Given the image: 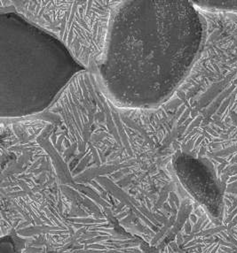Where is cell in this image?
Returning a JSON list of instances; mask_svg holds the SVG:
<instances>
[{"label": "cell", "mask_w": 237, "mask_h": 253, "mask_svg": "<svg viewBox=\"0 0 237 253\" xmlns=\"http://www.w3.org/2000/svg\"><path fill=\"white\" fill-rule=\"evenodd\" d=\"M86 68L65 46L17 13L0 15V115L40 114Z\"/></svg>", "instance_id": "cell-2"}, {"label": "cell", "mask_w": 237, "mask_h": 253, "mask_svg": "<svg viewBox=\"0 0 237 253\" xmlns=\"http://www.w3.org/2000/svg\"><path fill=\"white\" fill-rule=\"evenodd\" d=\"M171 164L182 186L194 199L210 214L216 217L221 214L225 187L209 159L176 151L172 156Z\"/></svg>", "instance_id": "cell-4"}, {"label": "cell", "mask_w": 237, "mask_h": 253, "mask_svg": "<svg viewBox=\"0 0 237 253\" xmlns=\"http://www.w3.org/2000/svg\"><path fill=\"white\" fill-rule=\"evenodd\" d=\"M205 37L192 2L121 1L98 65L107 96L125 109L159 108L186 82Z\"/></svg>", "instance_id": "cell-1"}, {"label": "cell", "mask_w": 237, "mask_h": 253, "mask_svg": "<svg viewBox=\"0 0 237 253\" xmlns=\"http://www.w3.org/2000/svg\"><path fill=\"white\" fill-rule=\"evenodd\" d=\"M121 1H11L16 13L61 42L85 68L99 65Z\"/></svg>", "instance_id": "cell-3"}, {"label": "cell", "mask_w": 237, "mask_h": 253, "mask_svg": "<svg viewBox=\"0 0 237 253\" xmlns=\"http://www.w3.org/2000/svg\"><path fill=\"white\" fill-rule=\"evenodd\" d=\"M198 10L209 14H237V0L192 2Z\"/></svg>", "instance_id": "cell-5"}]
</instances>
